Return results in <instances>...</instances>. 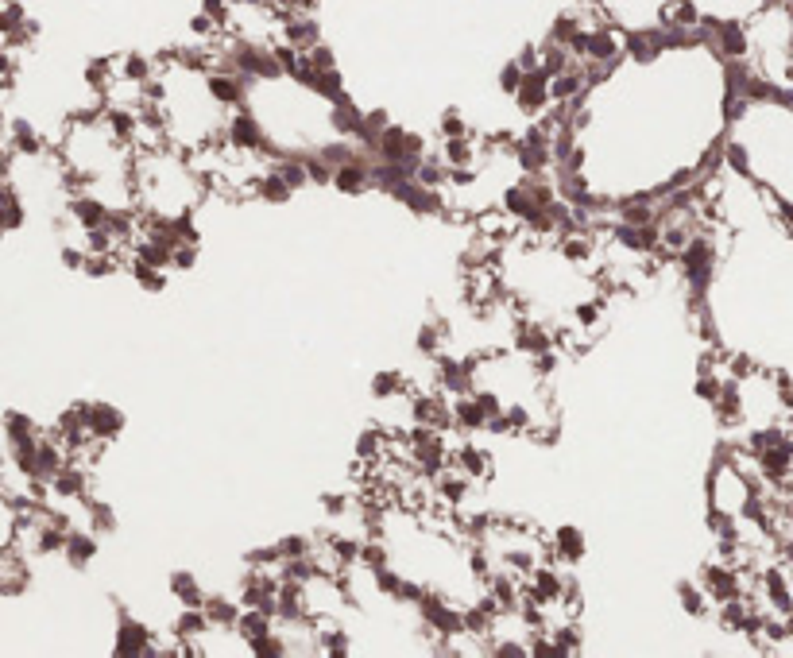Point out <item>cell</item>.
I'll return each instance as SVG.
<instances>
[{"label":"cell","mask_w":793,"mask_h":658,"mask_svg":"<svg viewBox=\"0 0 793 658\" xmlns=\"http://www.w3.org/2000/svg\"><path fill=\"white\" fill-rule=\"evenodd\" d=\"M275 628H279V620H275L271 612H264V608H244V616H240V624H236V635L252 647V643H260V639L271 635Z\"/></svg>","instance_id":"9a60e30c"},{"label":"cell","mask_w":793,"mask_h":658,"mask_svg":"<svg viewBox=\"0 0 793 658\" xmlns=\"http://www.w3.org/2000/svg\"><path fill=\"white\" fill-rule=\"evenodd\" d=\"M206 616L213 628H236L240 624V616H244V604H233V600L225 597H206Z\"/></svg>","instance_id":"7402d4cb"},{"label":"cell","mask_w":793,"mask_h":658,"mask_svg":"<svg viewBox=\"0 0 793 658\" xmlns=\"http://www.w3.org/2000/svg\"><path fill=\"white\" fill-rule=\"evenodd\" d=\"M724 388H728V384H724L720 376H708V372H701V380H697V395H701L705 403H716V399L724 395Z\"/></svg>","instance_id":"7dc6e473"},{"label":"cell","mask_w":793,"mask_h":658,"mask_svg":"<svg viewBox=\"0 0 793 658\" xmlns=\"http://www.w3.org/2000/svg\"><path fill=\"white\" fill-rule=\"evenodd\" d=\"M256 194L264 198L267 206H283V202H291L294 186L279 175V167H267L264 175H256Z\"/></svg>","instance_id":"ac0fdd59"},{"label":"cell","mask_w":793,"mask_h":658,"mask_svg":"<svg viewBox=\"0 0 793 658\" xmlns=\"http://www.w3.org/2000/svg\"><path fill=\"white\" fill-rule=\"evenodd\" d=\"M333 186H337L341 194H349V198H360L368 186H376V179H372V167H368L364 159H353V163H341V167L333 171Z\"/></svg>","instance_id":"ba28073f"},{"label":"cell","mask_w":793,"mask_h":658,"mask_svg":"<svg viewBox=\"0 0 793 658\" xmlns=\"http://www.w3.org/2000/svg\"><path fill=\"white\" fill-rule=\"evenodd\" d=\"M488 655L496 658H530V643H511V639H503V643H488Z\"/></svg>","instance_id":"f6af8a7d"},{"label":"cell","mask_w":793,"mask_h":658,"mask_svg":"<svg viewBox=\"0 0 793 658\" xmlns=\"http://www.w3.org/2000/svg\"><path fill=\"white\" fill-rule=\"evenodd\" d=\"M4 434H8V446H20V442L39 438V434H35V422H31L28 415H20V411H8V419H4Z\"/></svg>","instance_id":"d6a6232c"},{"label":"cell","mask_w":793,"mask_h":658,"mask_svg":"<svg viewBox=\"0 0 793 658\" xmlns=\"http://www.w3.org/2000/svg\"><path fill=\"white\" fill-rule=\"evenodd\" d=\"M372 577H376V589H380L383 597H395V593H399V585H403V577H399V573H395L391 566L376 569Z\"/></svg>","instance_id":"c3c4849f"},{"label":"cell","mask_w":793,"mask_h":658,"mask_svg":"<svg viewBox=\"0 0 793 658\" xmlns=\"http://www.w3.org/2000/svg\"><path fill=\"white\" fill-rule=\"evenodd\" d=\"M279 35L294 43L298 51H310V47H318L322 43V28H318V20H310V12H291L283 24H279Z\"/></svg>","instance_id":"277c9868"},{"label":"cell","mask_w":793,"mask_h":658,"mask_svg":"<svg viewBox=\"0 0 793 658\" xmlns=\"http://www.w3.org/2000/svg\"><path fill=\"white\" fill-rule=\"evenodd\" d=\"M345 140H349V136H341V140H333V144H322V148H318V155H322L329 167H341V163L364 159V155H360V151H356L353 144H345ZM364 163H368V159H364Z\"/></svg>","instance_id":"836d02e7"},{"label":"cell","mask_w":793,"mask_h":658,"mask_svg":"<svg viewBox=\"0 0 793 658\" xmlns=\"http://www.w3.org/2000/svg\"><path fill=\"white\" fill-rule=\"evenodd\" d=\"M206 631H213L206 608H182L175 620V639H206Z\"/></svg>","instance_id":"cb8c5ba5"},{"label":"cell","mask_w":793,"mask_h":658,"mask_svg":"<svg viewBox=\"0 0 793 658\" xmlns=\"http://www.w3.org/2000/svg\"><path fill=\"white\" fill-rule=\"evenodd\" d=\"M453 469H461V473H469L472 480H484L488 473H492V457L484 453L480 446H465L453 449Z\"/></svg>","instance_id":"d6986e66"},{"label":"cell","mask_w":793,"mask_h":658,"mask_svg":"<svg viewBox=\"0 0 793 658\" xmlns=\"http://www.w3.org/2000/svg\"><path fill=\"white\" fill-rule=\"evenodd\" d=\"M677 264H681L685 283L693 287V299H701L708 291V283H712V268H716V248H712V240L693 237L685 244V252L677 256Z\"/></svg>","instance_id":"6da1fadb"},{"label":"cell","mask_w":793,"mask_h":658,"mask_svg":"<svg viewBox=\"0 0 793 658\" xmlns=\"http://www.w3.org/2000/svg\"><path fill=\"white\" fill-rule=\"evenodd\" d=\"M592 252H596V237L592 233H565L561 237V260H569V264H588L592 260Z\"/></svg>","instance_id":"603a6c76"},{"label":"cell","mask_w":793,"mask_h":658,"mask_svg":"<svg viewBox=\"0 0 793 658\" xmlns=\"http://www.w3.org/2000/svg\"><path fill=\"white\" fill-rule=\"evenodd\" d=\"M117 74L120 78H132V82H151V74H155V62L144 59V55H124L117 59Z\"/></svg>","instance_id":"1f68e13d"},{"label":"cell","mask_w":793,"mask_h":658,"mask_svg":"<svg viewBox=\"0 0 793 658\" xmlns=\"http://www.w3.org/2000/svg\"><path fill=\"white\" fill-rule=\"evenodd\" d=\"M550 550H554V562H581L588 554V539L581 527H558L554 531V542H550Z\"/></svg>","instance_id":"9c48e42d"},{"label":"cell","mask_w":793,"mask_h":658,"mask_svg":"<svg viewBox=\"0 0 793 658\" xmlns=\"http://www.w3.org/2000/svg\"><path fill=\"white\" fill-rule=\"evenodd\" d=\"M515 101H519V109L527 113V117H538L554 97H550V74L546 70H530L527 78H523V86L515 93Z\"/></svg>","instance_id":"3957f363"},{"label":"cell","mask_w":793,"mask_h":658,"mask_svg":"<svg viewBox=\"0 0 793 658\" xmlns=\"http://www.w3.org/2000/svg\"><path fill=\"white\" fill-rule=\"evenodd\" d=\"M306 167H310V182H333V171L337 167H329L322 155H306Z\"/></svg>","instance_id":"f5cc1de1"},{"label":"cell","mask_w":793,"mask_h":658,"mask_svg":"<svg viewBox=\"0 0 793 658\" xmlns=\"http://www.w3.org/2000/svg\"><path fill=\"white\" fill-rule=\"evenodd\" d=\"M66 562L74 569H86L93 558H97V535L93 531H70V539H66Z\"/></svg>","instance_id":"ffe728a7"},{"label":"cell","mask_w":793,"mask_h":658,"mask_svg":"<svg viewBox=\"0 0 793 658\" xmlns=\"http://www.w3.org/2000/svg\"><path fill=\"white\" fill-rule=\"evenodd\" d=\"M4 148L20 151V155H39L43 151V136L31 128L28 120H12L8 124V144Z\"/></svg>","instance_id":"44dd1931"},{"label":"cell","mask_w":793,"mask_h":658,"mask_svg":"<svg viewBox=\"0 0 793 658\" xmlns=\"http://www.w3.org/2000/svg\"><path fill=\"white\" fill-rule=\"evenodd\" d=\"M488 411H484V403L476 399V395H453V426L457 430H488Z\"/></svg>","instance_id":"8fae6325"},{"label":"cell","mask_w":793,"mask_h":658,"mask_svg":"<svg viewBox=\"0 0 793 658\" xmlns=\"http://www.w3.org/2000/svg\"><path fill=\"white\" fill-rule=\"evenodd\" d=\"M0 573H4V597H16L24 585H28V566L20 562V554L16 550H4V562H0Z\"/></svg>","instance_id":"d4e9b609"},{"label":"cell","mask_w":793,"mask_h":658,"mask_svg":"<svg viewBox=\"0 0 793 658\" xmlns=\"http://www.w3.org/2000/svg\"><path fill=\"white\" fill-rule=\"evenodd\" d=\"M275 550H279V558H283V562H291V558H302V554H310V539H302V535H291V539L275 542Z\"/></svg>","instance_id":"bcb514c9"},{"label":"cell","mask_w":793,"mask_h":658,"mask_svg":"<svg viewBox=\"0 0 793 658\" xmlns=\"http://www.w3.org/2000/svg\"><path fill=\"white\" fill-rule=\"evenodd\" d=\"M322 508H325V515H345V511H349V496H345V492H325Z\"/></svg>","instance_id":"9f6ffc18"},{"label":"cell","mask_w":793,"mask_h":658,"mask_svg":"<svg viewBox=\"0 0 793 658\" xmlns=\"http://www.w3.org/2000/svg\"><path fill=\"white\" fill-rule=\"evenodd\" d=\"M581 31H585V28H581V20H577V16H558V20H554V28H550V39L569 47V43H573Z\"/></svg>","instance_id":"60d3db41"},{"label":"cell","mask_w":793,"mask_h":658,"mask_svg":"<svg viewBox=\"0 0 793 658\" xmlns=\"http://www.w3.org/2000/svg\"><path fill=\"white\" fill-rule=\"evenodd\" d=\"M441 136L449 140V136H469V124H465V117L457 113V109H449L445 117H441Z\"/></svg>","instance_id":"f907efd6"},{"label":"cell","mask_w":793,"mask_h":658,"mask_svg":"<svg viewBox=\"0 0 793 658\" xmlns=\"http://www.w3.org/2000/svg\"><path fill=\"white\" fill-rule=\"evenodd\" d=\"M360 566H368L372 573L387 566V550H383L380 539H368L364 546H360Z\"/></svg>","instance_id":"b9f144b4"},{"label":"cell","mask_w":793,"mask_h":658,"mask_svg":"<svg viewBox=\"0 0 793 658\" xmlns=\"http://www.w3.org/2000/svg\"><path fill=\"white\" fill-rule=\"evenodd\" d=\"M155 643H151V631L140 624V620H132V616H120V628H117V655H147Z\"/></svg>","instance_id":"30bf717a"},{"label":"cell","mask_w":793,"mask_h":658,"mask_svg":"<svg viewBox=\"0 0 793 658\" xmlns=\"http://www.w3.org/2000/svg\"><path fill=\"white\" fill-rule=\"evenodd\" d=\"M434 488H438L441 504H449V508H465V500L472 496V477L469 473H461V469H449V473H441V477L434 480Z\"/></svg>","instance_id":"7c38bea8"},{"label":"cell","mask_w":793,"mask_h":658,"mask_svg":"<svg viewBox=\"0 0 793 658\" xmlns=\"http://www.w3.org/2000/svg\"><path fill=\"white\" fill-rule=\"evenodd\" d=\"M198 264V244H190V240H182L175 248V256H171V268H194Z\"/></svg>","instance_id":"816d5d0a"},{"label":"cell","mask_w":793,"mask_h":658,"mask_svg":"<svg viewBox=\"0 0 793 658\" xmlns=\"http://www.w3.org/2000/svg\"><path fill=\"white\" fill-rule=\"evenodd\" d=\"M360 124H364V113L349 101V93L337 97V101H329V128H333L337 136H356Z\"/></svg>","instance_id":"2e32d148"},{"label":"cell","mask_w":793,"mask_h":658,"mask_svg":"<svg viewBox=\"0 0 793 658\" xmlns=\"http://www.w3.org/2000/svg\"><path fill=\"white\" fill-rule=\"evenodd\" d=\"M306 90L325 97V101H337V97H345V78H341V70H337V66H333V70H318V74H314V82H310Z\"/></svg>","instance_id":"f1b7e54d"},{"label":"cell","mask_w":793,"mask_h":658,"mask_svg":"<svg viewBox=\"0 0 793 658\" xmlns=\"http://www.w3.org/2000/svg\"><path fill=\"white\" fill-rule=\"evenodd\" d=\"M677 597H681V608H685L689 616H705L708 604H712L705 585H693V581H681V585H677Z\"/></svg>","instance_id":"f546056e"},{"label":"cell","mask_w":793,"mask_h":658,"mask_svg":"<svg viewBox=\"0 0 793 658\" xmlns=\"http://www.w3.org/2000/svg\"><path fill=\"white\" fill-rule=\"evenodd\" d=\"M66 210H70V217H74L82 229H101V225H109L113 206H105L97 194H74Z\"/></svg>","instance_id":"52a82bcc"},{"label":"cell","mask_w":793,"mask_h":658,"mask_svg":"<svg viewBox=\"0 0 793 658\" xmlns=\"http://www.w3.org/2000/svg\"><path fill=\"white\" fill-rule=\"evenodd\" d=\"M554 349V333L538 322H515V353H527V357H538Z\"/></svg>","instance_id":"4fadbf2b"},{"label":"cell","mask_w":793,"mask_h":658,"mask_svg":"<svg viewBox=\"0 0 793 658\" xmlns=\"http://www.w3.org/2000/svg\"><path fill=\"white\" fill-rule=\"evenodd\" d=\"M24 24H28V20H24V8H20L16 0H8V4H4V16H0V31H4V39H8V35H16Z\"/></svg>","instance_id":"ee69618b"},{"label":"cell","mask_w":793,"mask_h":658,"mask_svg":"<svg viewBox=\"0 0 793 658\" xmlns=\"http://www.w3.org/2000/svg\"><path fill=\"white\" fill-rule=\"evenodd\" d=\"M523 78H527V70H523V62H519V59H515V62H507V66H503V70H500V90L515 97V93H519V86H523Z\"/></svg>","instance_id":"7bdbcfd3"},{"label":"cell","mask_w":793,"mask_h":658,"mask_svg":"<svg viewBox=\"0 0 793 658\" xmlns=\"http://www.w3.org/2000/svg\"><path fill=\"white\" fill-rule=\"evenodd\" d=\"M662 24H666V28H697V24H701V12H697L693 0H674V4H666Z\"/></svg>","instance_id":"4316f807"},{"label":"cell","mask_w":793,"mask_h":658,"mask_svg":"<svg viewBox=\"0 0 793 658\" xmlns=\"http://www.w3.org/2000/svg\"><path fill=\"white\" fill-rule=\"evenodd\" d=\"M82 411H86V426L93 438L113 442L120 430H124V415H120L117 407H109V403H82Z\"/></svg>","instance_id":"5b68a950"},{"label":"cell","mask_w":793,"mask_h":658,"mask_svg":"<svg viewBox=\"0 0 793 658\" xmlns=\"http://www.w3.org/2000/svg\"><path fill=\"white\" fill-rule=\"evenodd\" d=\"M441 155H445V163H449V167H472L476 148H472L469 136H449V140L441 144Z\"/></svg>","instance_id":"4dcf8cb0"},{"label":"cell","mask_w":793,"mask_h":658,"mask_svg":"<svg viewBox=\"0 0 793 658\" xmlns=\"http://www.w3.org/2000/svg\"><path fill=\"white\" fill-rule=\"evenodd\" d=\"M171 593H175V600L182 608H202V604H206L202 585H198L190 573H175V577H171Z\"/></svg>","instance_id":"484cf974"},{"label":"cell","mask_w":793,"mask_h":658,"mask_svg":"<svg viewBox=\"0 0 793 658\" xmlns=\"http://www.w3.org/2000/svg\"><path fill=\"white\" fill-rule=\"evenodd\" d=\"M619 221H627V225H658V206L627 202V206H619Z\"/></svg>","instance_id":"74e56055"},{"label":"cell","mask_w":793,"mask_h":658,"mask_svg":"<svg viewBox=\"0 0 793 658\" xmlns=\"http://www.w3.org/2000/svg\"><path fill=\"white\" fill-rule=\"evenodd\" d=\"M86 248H62V264L66 268H86Z\"/></svg>","instance_id":"6f0895ef"},{"label":"cell","mask_w":793,"mask_h":658,"mask_svg":"<svg viewBox=\"0 0 793 658\" xmlns=\"http://www.w3.org/2000/svg\"><path fill=\"white\" fill-rule=\"evenodd\" d=\"M233 4H267V0H233Z\"/></svg>","instance_id":"680465c9"},{"label":"cell","mask_w":793,"mask_h":658,"mask_svg":"<svg viewBox=\"0 0 793 658\" xmlns=\"http://www.w3.org/2000/svg\"><path fill=\"white\" fill-rule=\"evenodd\" d=\"M407 388V380H403V372H380V376H372V395L376 399H395V395H403Z\"/></svg>","instance_id":"8d00e7d4"},{"label":"cell","mask_w":793,"mask_h":658,"mask_svg":"<svg viewBox=\"0 0 793 658\" xmlns=\"http://www.w3.org/2000/svg\"><path fill=\"white\" fill-rule=\"evenodd\" d=\"M728 163H732V171H739V175H751V155H747L743 144H728Z\"/></svg>","instance_id":"db71d44e"},{"label":"cell","mask_w":793,"mask_h":658,"mask_svg":"<svg viewBox=\"0 0 793 658\" xmlns=\"http://www.w3.org/2000/svg\"><path fill=\"white\" fill-rule=\"evenodd\" d=\"M426 593H430V589H426V585H418V581H407V577H403V585H399V593H395V604H414V608H418V600L426 597Z\"/></svg>","instance_id":"681fc988"},{"label":"cell","mask_w":793,"mask_h":658,"mask_svg":"<svg viewBox=\"0 0 793 658\" xmlns=\"http://www.w3.org/2000/svg\"><path fill=\"white\" fill-rule=\"evenodd\" d=\"M24 225V202H20V194H16V186L12 179L4 182V229L8 233H16Z\"/></svg>","instance_id":"e575fe53"},{"label":"cell","mask_w":793,"mask_h":658,"mask_svg":"<svg viewBox=\"0 0 793 658\" xmlns=\"http://www.w3.org/2000/svg\"><path fill=\"white\" fill-rule=\"evenodd\" d=\"M604 306H608V299H604V295H596V299H588V302H577V310H573L577 326H581V329H596L600 314H604Z\"/></svg>","instance_id":"f35d334b"},{"label":"cell","mask_w":793,"mask_h":658,"mask_svg":"<svg viewBox=\"0 0 793 658\" xmlns=\"http://www.w3.org/2000/svg\"><path fill=\"white\" fill-rule=\"evenodd\" d=\"M128 271H132V279L140 283V291H147V295H159V291L167 287V275H163V268H155V264L128 260Z\"/></svg>","instance_id":"83f0119b"},{"label":"cell","mask_w":793,"mask_h":658,"mask_svg":"<svg viewBox=\"0 0 793 658\" xmlns=\"http://www.w3.org/2000/svg\"><path fill=\"white\" fill-rule=\"evenodd\" d=\"M306 55H310V62H314L318 70H333V66H337V55H333V47H325V43H318V47H310Z\"/></svg>","instance_id":"11a10c76"},{"label":"cell","mask_w":793,"mask_h":658,"mask_svg":"<svg viewBox=\"0 0 793 658\" xmlns=\"http://www.w3.org/2000/svg\"><path fill=\"white\" fill-rule=\"evenodd\" d=\"M229 140H233V151H260L264 148V128L260 120L252 117L248 109H240L233 120H229Z\"/></svg>","instance_id":"8992f818"},{"label":"cell","mask_w":793,"mask_h":658,"mask_svg":"<svg viewBox=\"0 0 793 658\" xmlns=\"http://www.w3.org/2000/svg\"><path fill=\"white\" fill-rule=\"evenodd\" d=\"M248 82H256V78L233 74V70H213L206 78V93H209V101H217V105H244Z\"/></svg>","instance_id":"7a4b0ae2"},{"label":"cell","mask_w":793,"mask_h":658,"mask_svg":"<svg viewBox=\"0 0 793 658\" xmlns=\"http://www.w3.org/2000/svg\"><path fill=\"white\" fill-rule=\"evenodd\" d=\"M588 90V78L581 66H573V70H565L558 78H550V97H554V105H573V101H581Z\"/></svg>","instance_id":"5bb4252c"},{"label":"cell","mask_w":793,"mask_h":658,"mask_svg":"<svg viewBox=\"0 0 793 658\" xmlns=\"http://www.w3.org/2000/svg\"><path fill=\"white\" fill-rule=\"evenodd\" d=\"M503 210L511 213L519 225H527L534 213L542 210V202L534 198V190H530V182H519V186H511L507 194H503Z\"/></svg>","instance_id":"e0dca14e"},{"label":"cell","mask_w":793,"mask_h":658,"mask_svg":"<svg viewBox=\"0 0 793 658\" xmlns=\"http://www.w3.org/2000/svg\"><path fill=\"white\" fill-rule=\"evenodd\" d=\"M82 504H86V511H89V527H93V531H105V535L117 531V515H113L109 504H101V500H93V496H86Z\"/></svg>","instance_id":"d590c367"},{"label":"cell","mask_w":793,"mask_h":658,"mask_svg":"<svg viewBox=\"0 0 793 658\" xmlns=\"http://www.w3.org/2000/svg\"><path fill=\"white\" fill-rule=\"evenodd\" d=\"M441 341H445V329L441 326L418 329V353H422V357H441Z\"/></svg>","instance_id":"ab89813d"}]
</instances>
